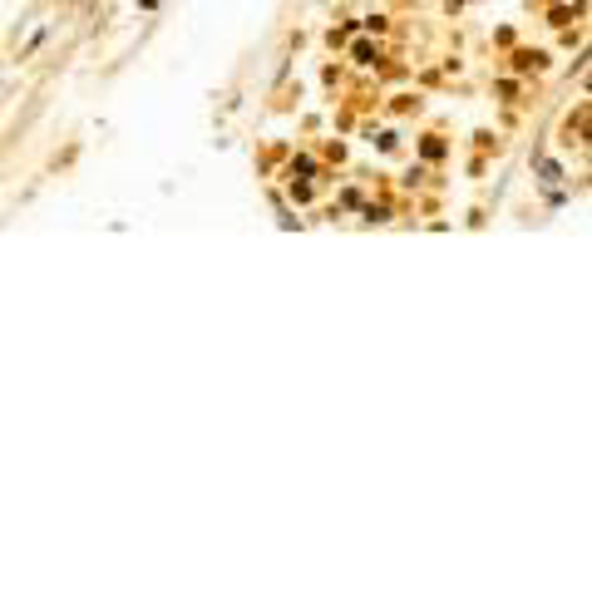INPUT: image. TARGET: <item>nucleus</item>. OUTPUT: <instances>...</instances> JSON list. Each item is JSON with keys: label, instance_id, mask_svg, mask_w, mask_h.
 I'll use <instances>...</instances> for the list:
<instances>
[{"label": "nucleus", "instance_id": "1", "mask_svg": "<svg viewBox=\"0 0 592 592\" xmlns=\"http://www.w3.org/2000/svg\"><path fill=\"white\" fill-rule=\"evenodd\" d=\"M356 60L361 65H376V45H356Z\"/></svg>", "mask_w": 592, "mask_h": 592}]
</instances>
